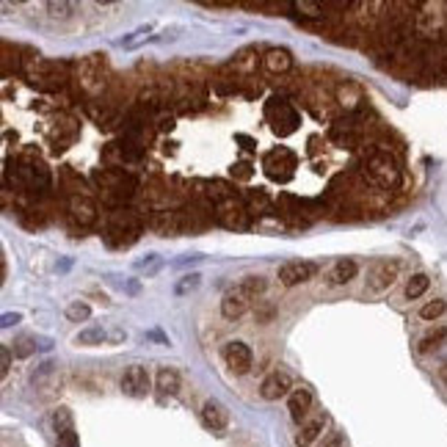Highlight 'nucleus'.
Returning a JSON list of instances; mask_svg holds the SVG:
<instances>
[{
	"mask_svg": "<svg viewBox=\"0 0 447 447\" xmlns=\"http://www.w3.org/2000/svg\"><path fill=\"white\" fill-rule=\"evenodd\" d=\"M362 168H364V177L375 188H381V190H392L400 182V166H397V160L389 152H381V149L370 152L364 157V166Z\"/></svg>",
	"mask_w": 447,
	"mask_h": 447,
	"instance_id": "f257e3e1",
	"label": "nucleus"
},
{
	"mask_svg": "<svg viewBox=\"0 0 447 447\" xmlns=\"http://www.w3.org/2000/svg\"><path fill=\"white\" fill-rule=\"evenodd\" d=\"M105 80H108L105 56L94 53V56L80 58V64H78V83H80V89L86 94H100L105 89Z\"/></svg>",
	"mask_w": 447,
	"mask_h": 447,
	"instance_id": "f03ea898",
	"label": "nucleus"
},
{
	"mask_svg": "<svg viewBox=\"0 0 447 447\" xmlns=\"http://www.w3.org/2000/svg\"><path fill=\"white\" fill-rule=\"evenodd\" d=\"M265 113H268V122H271V127H274V133L276 135H293L296 130H298V122H301V116H298V111L287 102V100H282V97H274L271 102H268V108H265Z\"/></svg>",
	"mask_w": 447,
	"mask_h": 447,
	"instance_id": "7ed1b4c3",
	"label": "nucleus"
},
{
	"mask_svg": "<svg viewBox=\"0 0 447 447\" xmlns=\"http://www.w3.org/2000/svg\"><path fill=\"white\" fill-rule=\"evenodd\" d=\"M447 6L444 3H419L417 6V31L428 39H436L447 28Z\"/></svg>",
	"mask_w": 447,
	"mask_h": 447,
	"instance_id": "20e7f679",
	"label": "nucleus"
},
{
	"mask_svg": "<svg viewBox=\"0 0 447 447\" xmlns=\"http://www.w3.org/2000/svg\"><path fill=\"white\" fill-rule=\"evenodd\" d=\"M254 298H257V296L241 282L238 287H232V290L224 293V298H221V315L227 318V320H238V318H243V315L249 312V307H252Z\"/></svg>",
	"mask_w": 447,
	"mask_h": 447,
	"instance_id": "39448f33",
	"label": "nucleus"
},
{
	"mask_svg": "<svg viewBox=\"0 0 447 447\" xmlns=\"http://www.w3.org/2000/svg\"><path fill=\"white\" fill-rule=\"evenodd\" d=\"M263 168L271 179H279V182H287L293 177V168H296V155L287 149V146H279L274 152H268L263 157Z\"/></svg>",
	"mask_w": 447,
	"mask_h": 447,
	"instance_id": "423d86ee",
	"label": "nucleus"
},
{
	"mask_svg": "<svg viewBox=\"0 0 447 447\" xmlns=\"http://www.w3.org/2000/svg\"><path fill=\"white\" fill-rule=\"evenodd\" d=\"M215 218L224 224V227H230V230H246L249 227V207L230 196V199H224L221 204H215Z\"/></svg>",
	"mask_w": 447,
	"mask_h": 447,
	"instance_id": "0eeeda50",
	"label": "nucleus"
},
{
	"mask_svg": "<svg viewBox=\"0 0 447 447\" xmlns=\"http://www.w3.org/2000/svg\"><path fill=\"white\" fill-rule=\"evenodd\" d=\"M252 348L241 340H230L227 345H224V362H227V367L235 373V375H246L252 370Z\"/></svg>",
	"mask_w": 447,
	"mask_h": 447,
	"instance_id": "6e6552de",
	"label": "nucleus"
},
{
	"mask_svg": "<svg viewBox=\"0 0 447 447\" xmlns=\"http://www.w3.org/2000/svg\"><path fill=\"white\" fill-rule=\"evenodd\" d=\"M397 274H400V263H397V260H381V263H375V265L370 268V274H367V287H370L373 293H381V290H386V287L395 285Z\"/></svg>",
	"mask_w": 447,
	"mask_h": 447,
	"instance_id": "1a4fd4ad",
	"label": "nucleus"
},
{
	"mask_svg": "<svg viewBox=\"0 0 447 447\" xmlns=\"http://www.w3.org/2000/svg\"><path fill=\"white\" fill-rule=\"evenodd\" d=\"M67 78V69L56 61H45V58H34V72H31V80L45 86V89H56L61 86Z\"/></svg>",
	"mask_w": 447,
	"mask_h": 447,
	"instance_id": "9d476101",
	"label": "nucleus"
},
{
	"mask_svg": "<svg viewBox=\"0 0 447 447\" xmlns=\"http://www.w3.org/2000/svg\"><path fill=\"white\" fill-rule=\"evenodd\" d=\"M67 210L80 227H91V224L97 221V201L91 196H86V193H72L67 199Z\"/></svg>",
	"mask_w": 447,
	"mask_h": 447,
	"instance_id": "9b49d317",
	"label": "nucleus"
},
{
	"mask_svg": "<svg viewBox=\"0 0 447 447\" xmlns=\"http://www.w3.org/2000/svg\"><path fill=\"white\" fill-rule=\"evenodd\" d=\"M97 179H100L102 190H108L113 199H127L133 193V185H135L124 171H113V168H102L97 174Z\"/></svg>",
	"mask_w": 447,
	"mask_h": 447,
	"instance_id": "f8f14e48",
	"label": "nucleus"
},
{
	"mask_svg": "<svg viewBox=\"0 0 447 447\" xmlns=\"http://www.w3.org/2000/svg\"><path fill=\"white\" fill-rule=\"evenodd\" d=\"M149 373H146V367H141V364H130L127 370H124V375H122V392L124 395H130V397H146L149 395Z\"/></svg>",
	"mask_w": 447,
	"mask_h": 447,
	"instance_id": "ddd939ff",
	"label": "nucleus"
},
{
	"mask_svg": "<svg viewBox=\"0 0 447 447\" xmlns=\"http://www.w3.org/2000/svg\"><path fill=\"white\" fill-rule=\"evenodd\" d=\"M315 274H318V265H315V263L293 260V263H285V265L279 268V282H282L285 287H296V285L309 282Z\"/></svg>",
	"mask_w": 447,
	"mask_h": 447,
	"instance_id": "4468645a",
	"label": "nucleus"
},
{
	"mask_svg": "<svg viewBox=\"0 0 447 447\" xmlns=\"http://www.w3.org/2000/svg\"><path fill=\"white\" fill-rule=\"evenodd\" d=\"M290 375L287 373H282V370H274V373H268L265 378H263V384H260V395L265 397V400H279V397H285L287 392H290Z\"/></svg>",
	"mask_w": 447,
	"mask_h": 447,
	"instance_id": "2eb2a0df",
	"label": "nucleus"
},
{
	"mask_svg": "<svg viewBox=\"0 0 447 447\" xmlns=\"http://www.w3.org/2000/svg\"><path fill=\"white\" fill-rule=\"evenodd\" d=\"M201 422H204L207 428H212V430H224V428H227V422H230L227 406L218 403V400H207V403L201 406Z\"/></svg>",
	"mask_w": 447,
	"mask_h": 447,
	"instance_id": "dca6fc26",
	"label": "nucleus"
},
{
	"mask_svg": "<svg viewBox=\"0 0 447 447\" xmlns=\"http://www.w3.org/2000/svg\"><path fill=\"white\" fill-rule=\"evenodd\" d=\"M263 67H265L271 75H285V72L293 67V56H290V50H285V47H271V50L263 56Z\"/></svg>",
	"mask_w": 447,
	"mask_h": 447,
	"instance_id": "f3484780",
	"label": "nucleus"
},
{
	"mask_svg": "<svg viewBox=\"0 0 447 447\" xmlns=\"http://www.w3.org/2000/svg\"><path fill=\"white\" fill-rule=\"evenodd\" d=\"M309 406H312V392H309L307 386H298V389L290 392V397H287V408H290V417H293L296 422H301V419L307 417Z\"/></svg>",
	"mask_w": 447,
	"mask_h": 447,
	"instance_id": "a211bd4d",
	"label": "nucleus"
},
{
	"mask_svg": "<svg viewBox=\"0 0 447 447\" xmlns=\"http://www.w3.org/2000/svg\"><path fill=\"white\" fill-rule=\"evenodd\" d=\"M329 138H331L337 146H342V149H356V146H359V133H356L351 124H342V122L331 127Z\"/></svg>",
	"mask_w": 447,
	"mask_h": 447,
	"instance_id": "6ab92c4d",
	"label": "nucleus"
},
{
	"mask_svg": "<svg viewBox=\"0 0 447 447\" xmlns=\"http://www.w3.org/2000/svg\"><path fill=\"white\" fill-rule=\"evenodd\" d=\"M323 425H326V417H323V414H320V417H312L309 422H304L301 430H298V436H296V444H298V447H309V444L323 433Z\"/></svg>",
	"mask_w": 447,
	"mask_h": 447,
	"instance_id": "aec40b11",
	"label": "nucleus"
},
{
	"mask_svg": "<svg viewBox=\"0 0 447 447\" xmlns=\"http://www.w3.org/2000/svg\"><path fill=\"white\" fill-rule=\"evenodd\" d=\"M356 274H359V265H356L353 260H340V263H334V268H331L329 279H331L334 285H348V282H351Z\"/></svg>",
	"mask_w": 447,
	"mask_h": 447,
	"instance_id": "412c9836",
	"label": "nucleus"
},
{
	"mask_svg": "<svg viewBox=\"0 0 447 447\" xmlns=\"http://www.w3.org/2000/svg\"><path fill=\"white\" fill-rule=\"evenodd\" d=\"M157 389L163 395H177L179 392V373L174 367H160L157 370Z\"/></svg>",
	"mask_w": 447,
	"mask_h": 447,
	"instance_id": "4be33fe9",
	"label": "nucleus"
},
{
	"mask_svg": "<svg viewBox=\"0 0 447 447\" xmlns=\"http://www.w3.org/2000/svg\"><path fill=\"white\" fill-rule=\"evenodd\" d=\"M152 39H155V36H152V25H144V28L127 34L124 39H119V47L133 50V47H138V45H144V42H152Z\"/></svg>",
	"mask_w": 447,
	"mask_h": 447,
	"instance_id": "5701e85b",
	"label": "nucleus"
},
{
	"mask_svg": "<svg viewBox=\"0 0 447 447\" xmlns=\"http://www.w3.org/2000/svg\"><path fill=\"white\" fill-rule=\"evenodd\" d=\"M105 329L102 326H89V329H83L78 337H75V342L78 345H102L105 342Z\"/></svg>",
	"mask_w": 447,
	"mask_h": 447,
	"instance_id": "b1692460",
	"label": "nucleus"
},
{
	"mask_svg": "<svg viewBox=\"0 0 447 447\" xmlns=\"http://www.w3.org/2000/svg\"><path fill=\"white\" fill-rule=\"evenodd\" d=\"M293 12H298V14L309 17V20H320V17L326 14V6L315 3V0H296V3H293Z\"/></svg>",
	"mask_w": 447,
	"mask_h": 447,
	"instance_id": "393cba45",
	"label": "nucleus"
},
{
	"mask_svg": "<svg viewBox=\"0 0 447 447\" xmlns=\"http://www.w3.org/2000/svg\"><path fill=\"white\" fill-rule=\"evenodd\" d=\"M447 337V326H439V329H433V331H428L422 340H419V345H417V351L419 353H428V351H433L441 340Z\"/></svg>",
	"mask_w": 447,
	"mask_h": 447,
	"instance_id": "a878e982",
	"label": "nucleus"
},
{
	"mask_svg": "<svg viewBox=\"0 0 447 447\" xmlns=\"http://www.w3.org/2000/svg\"><path fill=\"white\" fill-rule=\"evenodd\" d=\"M428 287H430V279H428L425 274H414V276L408 279V285H406V298H419Z\"/></svg>",
	"mask_w": 447,
	"mask_h": 447,
	"instance_id": "bb28decb",
	"label": "nucleus"
},
{
	"mask_svg": "<svg viewBox=\"0 0 447 447\" xmlns=\"http://www.w3.org/2000/svg\"><path fill=\"white\" fill-rule=\"evenodd\" d=\"M12 348H14V356H17V359H28V356H31L36 348H42V345L36 342V337H20Z\"/></svg>",
	"mask_w": 447,
	"mask_h": 447,
	"instance_id": "cd10ccee",
	"label": "nucleus"
},
{
	"mask_svg": "<svg viewBox=\"0 0 447 447\" xmlns=\"http://www.w3.org/2000/svg\"><path fill=\"white\" fill-rule=\"evenodd\" d=\"M89 315H91V307H89L86 301H72V304L67 307V318H69L72 323H80V320H89Z\"/></svg>",
	"mask_w": 447,
	"mask_h": 447,
	"instance_id": "c85d7f7f",
	"label": "nucleus"
},
{
	"mask_svg": "<svg viewBox=\"0 0 447 447\" xmlns=\"http://www.w3.org/2000/svg\"><path fill=\"white\" fill-rule=\"evenodd\" d=\"M444 309H447V304H444L441 298H436V301H428V304L419 309V318H422V320H436V318L444 315Z\"/></svg>",
	"mask_w": 447,
	"mask_h": 447,
	"instance_id": "c756f323",
	"label": "nucleus"
},
{
	"mask_svg": "<svg viewBox=\"0 0 447 447\" xmlns=\"http://www.w3.org/2000/svg\"><path fill=\"white\" fill-rule=\"evenodd\" d=\"M199 285H201V276H199V274H188V276H182V279L177 282L174 293H177V296H185V293H193Z\"/></svg>",
	"mask_w": 447,
	"mask_h": 447,
	"instance_id": "7c9ffc66",
	"label": "nucleus"
},
{
	"mask_svg": "<svg viewBox=\"0 0 447 447\" xmlns=\"http://www.w3.org/2000/svg\"><path fill=\"white\" fill-rule=\"evenodd\" d=\"M337 97H340V102L345 105V108H353L359 100H362V94H359V89H353V86H340V91H337Z\"/></svg>",
	"mask_w": 447,
	"mask_h": 447,
	"instance_id": "2f4dec72",
	"label": "nucleus"
},
{
	"mask_svg": "<svg viewBox=\"0 0 447 447\" xmlns=\"http://www.w3.org/2000/svg\"><path fill=\"white\" fill-rule=\"evenodd\" d=\"M53 425H56L58 433L69 430V428H72V414H69V408H58V411L53 414Z\"/></svg>",
	"mask_w": 447,
	"mask_h": 447,
	"instance_id": "473e14b6",
	"label": "nucleus"
},
{
	"mask_svg": "<svg viewBox=\"0 0 447 447\" xmlns=\"http://www.w3.org/2000/svg\"><path fill=\"white\" fill-rule=\"evenodd\" d=\"M56 447H80V439H78L75 428H69V430L58 433V439H56Z\"/></svg>",
	"mask_w": 447,
	"mask_h": 447,
	"instance_id": "72a5a7b5",
	"label": "nucleus"
},
{
	"mask_svg": "<svg viewBox=\"0 0 447 447\" xmlns=\"http://www.w3.org/2000/svg\"><path fill=\"white\" fill-rule=\"evenodd\" d=\"M135 268H138V271H146V274H155V271L160 268V257H157V254H146V260H138Z\"/></svg>",
	"mask_w": 447,
	"mask_h": 447,
	"instance_id": "f704fd0d",
	"label": "nucleus"
},
{
	"mask_svg": "<svg viewBox=\"0 0 447 447\" xmlns=\"http://www.w3.org/2000/svg\"><path fill=\"white\" fill-rule=\"evenodd\" d=\"M249 56H252V50H243V53H238V56H235V61H232V67H235V69H241V72H249V69L254 67V61H252Z\"/></svg>",
	"mask_w": 447,
	"mask_h": 447,
	"instance_id": "c9c22d12",
	"label": "nucleus"
},
{
	"mask_svg": "<svg viewBox=\"0 0 447 447\" xmlns=\"http://www.w3.org/2000/svg\"><path fill=\"white\" fill-rule=\"evenodd\" d=\"M252 174H254L252 163H235V166H232V177H235V179H252Z\"/></svg>",
	"mask_w": 447,
	"mask_h": 447,
	"instance_id": "e433bc0d",
	"label": "nucleus"
},
{
	"mask_svg": "<svg viewBox=\"0 0 447 447\" xmlns=\"http://www.w3.org/2000/svg\"><path fill=\"white\" fill-rule=\"evenodd\" d=\"M9 367H12V351H9V345H3L0 348V373H9Z\"/></svg>",
	"mask_w": 447,
	"mask_h": 447,
	"instance_id": "4c0bfd02",
	"label": "nucleus"
},
{
	"mask_svg": "<svg viewBox=\"0 0 447 447\" xmlns=\"http://www.w3.org/2000/svg\"><path fill=\"white\" fill-rule=\"evenodd\" d=\"M47 9L53 12V17H69L67 12H72L75 6L72 3H47Z\"/></svg>",
	"mask_w": 447,
	"mask_h": 447,
	"instance_id": "58836bf2",
	"label": "nucleus"
},
{
	"mask_svg": "<svg viewBox=\"0 0 447 447\" xmlns=\"http://www.w3.org/2000/svg\"><path fill=\"white\" fill-rule=\"evenodd\" d=\"M23 320V315L20 312H6L3 318H0V326H3V329H12V326H17Z\"/></svg>",
	"mask_w": 447,
	"mask_h": 447,
	"instance_id": "ea45409f",
	"label": "nucleus"
},
{
	"mask_svg": "<svg viewBox=\"0 0 447 447\" xmlns=\"http://www.w3.org/2000/svg\"><path fill=\"white\" fill-rule=\"evenodd\" d=\"M320 447H342V436L334 430V433H329V436L320 441Z\"/></svg>",
	"mask_w": 447,
	"mask_h": 447,
	"instance_id": "a19ab883",
	"label": "nucleus"
},
{
	"mask_svg": "<svg viewBox=\"0 0 447 447\" xmlns=\"http://www.w3.org/2000/svg\"><path fill=\"white\" fill-rule=\"evenodd\" d=\"M235 141H238V144H243V149H249V152H254V149H257V141H254V138H249V135H243V133H238V135H235Z\"/></svg>",
	"mask_w": 447,
	"mask_h": 447,
	"instance_id": "79ce46f5",
	"label": "nucleus"
},
{
	"mask_svg": "<svg viewBox=\"0 0 447 447\" xmlns=\"http://www.w3.org/2000/svg\"><path fill=\"white\" fill-rule=\"evenodd\" d=\"M439 378H441V381H444V386H447V364H441V367H439Z\"/></svg>",
	"mask_w": 447,
	"mask_h": 447,
	"instance_id": "37998d69",
	"label": "nucleus"
},
{
	"mask_svg": "<svg viewBox=\"0 0 447 447\" xmlns=\"http://www.w3.org/2000/svg\"><path fill=\"white\" fill-rule=\"evenodd\" d=\"M444 72H447V58H444Z\"/></svg>",
	"mask_w": 447,
	"mask_h": 447,
	"instance_id": "c03bdc74",
	"label": "nucleus"
}]
</instances>
